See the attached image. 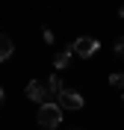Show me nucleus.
Wrapping results in <instances>:
<instances>
[{"label":"nucleus","instance_id":"obj_1","mask_svg":"<svg viewBox=\"0 0 124 130\" xmlns=\"http://www.w3.org/2000/svg\"><path fill=\"white\" fill-rule=\"evenodd\" d=\"M39 124L41 127H59L62 124V106L59 104H41L39 106Z\"/></svg>","mask_w":124,"mask_h":130},{"label":"nucleus","instance_id":"obj_2","mask_svg":"<svg viewBox=\"0 0 124 130\" xmlns=\"http://www.w3.org/2000/svg\"><path fill=\"white\" fill-rule=\"evenodd\" d=\"M98 47H100V41L98 39H89V36H83V39H77L74 44H71V53H77V56H92V53H98Z\"/></svg>","mask_w":124,"mask_h":130},{"label":"nucleus","instance_id":"obj_3","mask_svg":"<svg viewBox=\"0 0 124 130\" xmlns=\"http://www.w3.org/2000/svg\"><path fill=\"white\" fill-rule=\"evenodd\" d=\"M56 104H62V109H80L86 101H83L80 92H74V89H62V92H59V98H56Z\"/></svg>","mask_w":124,"mask_h":130},{"label":"nucleus","instance_id":"obj_4","mask_svg":"<svg viewBox=\"0 0 124 130\" xmlns=\"http://www.w3.org/2000/svg\"><path fill=\"white\" fill-rule=\"evenodd\" d=\"M27 98L36 101V104H44V101H47V89H44L39 80H30L27 83Z\"/></svg>","mask_w":124,"mask_h":130},{"label":"nucleus","instance_id":"obj_5","mask_svg":"<svg viewBox=\"0 0 124 130\" xmlns=\"http://www.w3.org/2000/svg\"><path fill=\"white\" fill-rule=\"evenodd\" d=\"M44 89H47V101H44V104H56L59 92H62V80H59V77H47V86H44Z\"/></svg>","mask_w":124,"mask_h":130},{"label":"nucleus","instance_id":"obj_6","mask_svg":"<svg viewBox=\"0 0 124 130\" xmlns=\"http://www.w3.org/2000/svg\"><path fill=\"white\" fill-rule=\"evenodd\" d=\"M12 53H15V44H12V39L0 32V62H6V59L12 56Z\"/></svg>","mask_w":124,"mask_h":130},{"label":"nucleus","instance_id":"obj_7","mask_svg":"<svg viewBox=\"0 0 124 130\" xmlns=\"http://www.w3.org/2000/svg\"><path fill=\"white\" fill-rule=\"evenodd\" d=\"M71 56H74V53H71V47H68V50H59L56 56H53V65H56L59 71H62V68H68V62H71Z\"/></svg>","mask_w":124,"mask_h":130},{"label":"nucleus","instance_id":"obj_8","mask_svg":"<svg viewBox=\"0 0 124 130\" xmlns=\"http://www.w3.org/2000/svg\"><path fill=\"white\" fill-rule=\"evenodd\" d=\"M109 86L112 89H124V74H109Z\"/></svg>","mask_w":124,"mask_h":130},{"label":"nucleus","instance_id":"obj_9","mask_svg":"<svg viewBox=\"0 0 124 130\" xmlns=\"http://www.w3.org/2000/svg\"><path fill=\"white\" fill-rule=\"evenodd\" d=\"M41 39H44V41H47V44H50V41H53V32H50L47 27H44V30H41Z\"/></svg>","mask_w":124,"mask_h":130},{"label":"nucleus","instance_id":"obj_10","mask_svg":"<svg viewBox=\"0 0 124 130\" xmlns=\"http://www.w3.org/2000/svg\"><path fill=\"white\" fill-rule=\"evenodd\" d=\"M115 53H118V56H124V39L115 41Z\"/></svg>","mask_w":124,"mask_h":130},{"label":"nucleus","instance_id":"obj_11","mask_svg":"<svg viewBox=\"0 0 124 130\" xmlns=\"http://www.w3.org/2000/svg\"><path fill=\"white\" fill-rule=\"evenodd\" d=\"M3 101H6V92H3V89H0V106H3Z\"/></svg>","mask_w":124,"mask_h":130},{"label":"nucleus","instance_id":"obj_12","mask_svg":"<svg viewBox=\"0 0 124 130\" xmlns=\"http://www.w3.org/2000/svg\"><path fill=\"white\" fill-rule=\"evenodd\" d=\"M118 15H121V18H124V6H118Z\"/></svg>","mask_w":124,"mask_h":130}]
</instances>
